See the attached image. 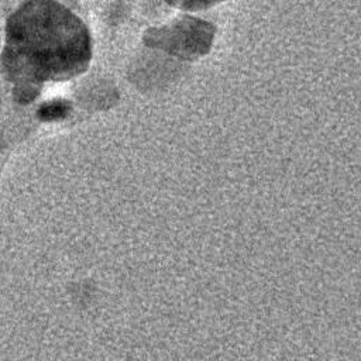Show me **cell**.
Listing matches in <instances>:
<instances>
[{"label": "cell", "mask_w": 361, "mask_h": 361, "mask_svg": "<svg viewBox=\"0 0 361 361\" xmlns=\"http://www.w3.org/2000/svg\"><path fill=\"white\" fill-rule=\"evenodd\" d=\"M90 59L86 24L56 0H27L7 18L0 66L20 104L34 102L47 80L80 75Z\"/></svg>", "instance_id": "1"}, {"label": "cell", "mask_w": 361, "mask_h": 361, "mask_svg": "<svg viewBox=\"0 0 361 361\" xmlns=\"http://www.w3.org/2000/svg\"><path fill=\"white\" fill-rule=\"evenodd\" d=\"M69 110H71V106L66 100L56 99V100H51L41 104L39 109L37 110V117L42 121L59 120L65 117L69 113Z\"/></svg>", "instance_id": "2"}, {"label": "cell", "mask_w": 361, "mask_h": 361, "mask_svg": "<svg viewBox=\"0 0 361 361\" xmlns=\"http://www.w3.org/2000/svg\"><path fill=\"white\" fill-rule=\"evenodd\" d=\"M171 6L178 7L185 11H199L209 8L223 0H166Z\"/></svg>", "instance_id": "3"}]
</instances>
